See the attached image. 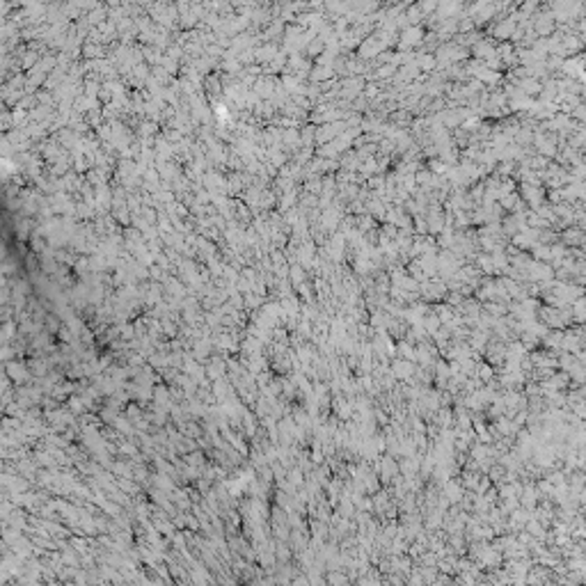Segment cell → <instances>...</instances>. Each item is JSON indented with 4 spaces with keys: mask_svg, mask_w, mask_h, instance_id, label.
Masks as SVG:
<instances>
[{
    "mask_svg": "<svg viewBox=\"0 0 586 586\" xmlns=\"http://www.w3.org/2000/svg\"><path fill=\"white\" fill-rule=\"evenodd\" d=\"M534 32L540 34V37H550V34L557 32V19H554L552 12H550V14H543V16H536Z\"/></svg>",
    "mask_w": 586,
    "mask_h": 586,
    "instance_id": "cell-1",
    "label": "cell"
},
{
    "mask_svg": "<svg viewBox=\"0 0 586 586\" xmlns=\"http://www.w3.org/2000/svg\"><path fill=\"white\" fill-rule=\"evenodd\" d=\"M563 337H566V332H563V330H554L552 334H548V337H545V346H550V348H563Z\"/></svg>",
    "mask_w": 586,
    "mask_h": 586,
    "instance_id": "cell-2",
    "label": "cell"
},
{
    "mask_svg": "<svg viewBox=\"0 0 586 586\" xmlns=\"http://www.w3.org/2000/svg\"><path fill=\"white\" fill-rule=\"evenodd\" d=\"M536 257L540 261H552V245H538L536 248Z\"/></svg>",
    "mask_w": 586,
    "mask_h": 586,
    "instance_id": "cell-3",
    "label": "cell"
}]
</instances>
